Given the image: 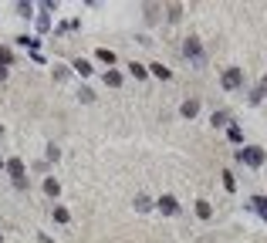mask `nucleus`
I'll return each mask as SVG.
<instances>
[{
    "label": "nucleus",
    "mask_w": 267,
    "mask_h": 243,
    "mask_svg": "<svg viewBox=\"0 0 267 243\" xmlns=\"http://www.w3.org/2000/svg\"><path fill=\"white\" fill-rule=\"evenodd\" d=\"M183 54H186V61H190L193 68H203V64H207V51H203V44L196 38L183 41Z\"/></svg>",
    "instance_id": "f257e3e1"
},
{
    "label": "nucleus",
    "mask_w": 267,
    "mask_h": 243,
    "mask_svg": "<svg viewBox=\"0 0 267 243\" xmlns=\"http://www.w3.org/2000/svg\"><path fill=\"white\" fill-rule=\"evenodd\" d=\"M237 159H240L244 166L257 169V166H264V149H257V146H250V149H240V152H237Z\"/></svg>",
    "instance_id": "f03ea898"
},
{
    "label": "nucleus",
    "mask_w": 267,
    "mask_h": 243,
    "mask_svg": "<svg viewBox=\"0 0 267 243\" xmlns=\"http://www.w3.org/2000/svg\"><path fill=\"white\" fill-rule=\"evenodd\" d=\"M3 169L10 172V179H14V186H17V189H27V179H24V162H20V159H7Z\"/></svg>",
    "instance_id": "7ed1b4c3"
},
{
    "label": "nucleus",
    "mask_w": 267,
    "mask_h": 243,
    "mask_svg": "<svg viewBox=\"0 0 267 243\" xmlns=\"http://www.w3.org/2000/svg\"><path fill=\"white\" fill-rule=\"evenodd\" d=\"M240 85H244V71H240V68H227V71H223V88H227V92H237Z\"/></svg>",
    "instance_id": "20e7f679"
},
{
    "label": "nucleus",
    "mask_w": 267,
    "mask_h": 243,
    "mask_svg": "<svg viewBox=\"0 0 267 243\" xmlns=\"http://www.w3.org/2000/svg\"><path fill=\"white\" fill-rule=\"evenodd\" d=\"M159 209H162V213H166V216H176V213H179V203H176V199H172V196H162V199H159Z\"/></svg>",
    "instance_id": "39448f33"
},
{
    "label": "nucleus",
    "mask_w": 267,
    "mask_h": 243,
    "mask_svg": "<svg viewBox=\"0 0 267 243\" xmlns=\"http://www.w3.org/2000/svg\"><path fill=\"white\" fill-rule=\"evenodd\" d=\"M196 112H200V101H196V98H190V101L179 105V115H183V118H196Z\"/></svg>",
    "instance_id": "423d86ee"
},
{
    "label": "nucleus",
    "mask_w": 267,
    "mask_h": 243,
    "mask_svg": "<svg viewBox=\"0 0 267 243\" xmlns=\"http://www.w3.org/2000/svg\"><path fill=\"white\" fill-rule=\"evenodd\" d=\"M196 216H200V220H210V216H213V206L207 203V199H200V203H196Z\"/></svg>",
    "instance_id": "0eeeda50"
},
{
    "label": "nucleus",
    "mask_w": 267,
    "mask_h": 243,
    "mask_svg": "<svg viewBox=\"0 0 267 243\" xmlns=\"http://www.w3.org/2000/svg\"><path fill=\"white\" fill-rule=\"evenodd\" d=\"M210 122H213V129H220V125H227V122H230V112H223V108H220V112H213Z\"/></svg>",
    "instance_id": "6e6552de"
},
{
    "label": "nucleus",
    "mask_w": 267,
    "mask_h": 243,
    "mask_svg": "<svg viewBox=\"0 0 267 243\" xmlns=\"http://www.w3.org/2000/svg\"><path fill=\"white\" fill-rule=\"evenodd\" d=\"M95 54H98V61H102V64H115V51H108V48H98Z\"/></svg>",
    "instance_id": "1a4fd4ad"
},
{
    "label": "nucleus",
    "mask_w": 267,
    "mask_h": 243,
    "mask_svg": "<svg viewBox=\"0 0 267 243\" xmlns=\"http://www.w3.org/2000/svg\"><path fill=\"white\" fill-rule=\"evenodd\" d=\"M71 68H75V71H78L81 78H88V75H92V64H88V61H81V57H78L75 64H71Z\"/></svg>",
    "instance_id": "9d476101"
},
{
    "label": "nucleus",
    "mask_w": 267,
    "mask_h": 243,
    "mask_svg": "<svg viewBox=\"0 0 267 243\" xmlns=\"http://www.w3.org/2000/svg\"><path fill=\"white\" fill-rule=\"evenodd\" d=\"M135 209H139V213H149V209H153V199H149V196H135Z\"/></svg>",
    "instance_id": "9b49d317"
},
{
    "label": "nucleus",
    "mask_w": 267,
    "mask_h": 243,
    "mask_svg": "<svg viewBox=\"0 0 267 243\" xmlns=\"http://www.w3.org/2000/svg\"><path fill=\"white\" fill-rule=\"evenodd\" d=\"M166 17H169L172 24H176V20L183 17V7H179V3H169V7H166Z\"/></svg>",
    "instance_id": "f8f14e48"
},
{
    "label": "nucleus",
    "mask_w": 267,
    "mask_h": 243,
    "mask_svg": "<svg viewBox=\"0 0 267 243\" xmlns=\"http://www.w3.org/2000/svg\"><path fill=\"white\" fill-rule=\"evenodd\" d=\"M264 95H267V88H261V85H257V88L250 92V105H261V101H264Z\"/></svg>",
    "instance_id": "ddd939ff"
},
{
    "label": "nucleus",
    "mask_w": 267,
    "mask_h": 243,
    "mask_svg": "<svg viewBox=\"0 0 267 243\" xmlns=\"http://www.w3.org/2000/svg\"><path fill=\"white\" fill-rule=\"evenodd\" d=\"M149 71H153L156 78H162V81H166V78H169V68H162V64H159V61H156V64H149Z\"/></svg>",
    "instance_id": "4468645a"
},
{
    "label": "nucleus",
    "mask_w": 267,
    "mask_h": 243,
    "mask_svg": "<svg viewBox=\"0 0 267 243\" xmlns=\"http://www.w3.org/2000/svg\"><path fill=\"white\" fill-rule=\"evenodd\" d=\"M44 193H48V196H51V199H54L57 193H61V186H57L54 179H44Z\"/></svg>",
    "instance_id": "2eb2a0df"
},
{
    "label": "nucleus",
    "mask_w": 267,
    "mask_h": 243,
    "mask_svg": "<svg viewBox=\"0 0 267 243\" xmlns=\"http://www.w3.org/2000/svg\"><path fill=\"white\" fill-rule=\"evenodd\" d=\"M10 61H14V51L10 48H0V68H7Z\"/></svg>",
    "instance_id": "dca6fc26"
},
{
    "label": "nucleus",
    "mask_w": 267,
    "mask_h": 243,
    "mask_svg": "<svg viewBox=\"0 0 267 243\" xmlns=\"http://www.w3.org/2000/svg\"><path fill=\"white\" fill-rule=\"evenodd\" d=\"M146 20H149V24H156V20H159V7H156V3H149V7H146Z\"/></svg>",
    "instance_id": "f3484780"
},
{
    "label": "nucleus",
    "mask_w": 267,
    "mask_h": 243,
    "mask_svg": "<svg viewBox=\"0 0 267 243\" xmlns=\"http://www.w3.org/2000/svg\"><path fill=\"white\" fill-rule=\"evenodd\" d=\"M105 85L118 88V85H122V75H118V71H108V75H105Z\"/></svg>",
    "instance_id": "a211bd4d"
},
{
    "label": "nucleus",
    "mask_w": 267,
    "mask_h": 243,
    "mask_svg": "<svg viewBox=\"0 0 267 243\" xmlns=\"http://www.w3.org/2000/svg\"><path fill=\"white\" fill-rule=\"evenodd\" d=\"M54 220L57 223H68V209L64 206H54Z\"/></svg>",
    "instance_id": "6ab92c4d"
},
{
    "label": "nucleus",
    "mask_w": 267,
    "mask_h": 243,
    "mask_svg": "<svg viewBox=\"0 0 267 243\" xmlns=\"http://www.w3.org/2000/svg\"><path fill=\"white\" fill-rule=\"evenodd\" d=\"M78 98L88 105V101H95V92H92V88H81V92H78Z\"/></svg>",
    "instance_id": "aec40b11"
},
{
    "label": "nucleus",
    "mask_w": 267,
    "mask_h": 243,
    "mask_svg": "<svg viewBox=\"0 0 267 243\" xmlns=\"http://www.w3.org/2000/svg\"><path fill=\"white\" fill-rule=\"evenodd\" d=\"M227 135H230V142H240V139H244V132L237 129V125H230V129H227Z\"/></svg>",
    "instance_id": "412c9836"
},
{
    "label": "nucleus",
    "mask_w": 267,
    "mask_h": 243,
    "mask_svg": "<svg viewBox=\"0 0 267 243\" xmlns=\"http://www.w3.org/2000/svg\"><path fill=\"white\" fill-rule=\"evenodd\" d=\"M129 75H135V78H146V68H142V64H135V61H132V64H129Z\"/></svg>",
    "instance_id": "4be33fe9"
},
{
    "label": "nucleus",
    "mask_w": 267,
    "mask_h": 243,
    "mask_svg": "<svg viewBox=\"0 0 267 243\" xmlns=\"http://www.w3.org/2000/svg\"><path fill=\"white\" fill-rule=\"evenodd\" d=\"M54 81H68V68H61V64H54Z\"/></svg>",
    "instance_id": "5701e85b"
},
{
    "label": "nucleus",
    "mask_w": 267,
    "mask_h": 243,
    "mask_svg": "<svg viewBox=\"0 0 267 243\" xmlns=\"http://www.w3.org/2000/svg\"><path fill=\"white\" fill-rule=\"evenodd\" d=\"M31 10H34V3H17V14H20V17H31Z\"/></svg>",
    "instance_id": "b1692460"
},
{
    "label": "nucleus",
    "mask_w": 267,
    "mask_h": 243,
    "mask_svg": "<svg viewBox=\"0 0 267 243\" xmlns=\"http://www.w3.org/2000/svg\"><path fill=\"white\" fill-rule=\"evenodd\" d=\"M48 27H51V17H38V31H41V34H44Z\"/></svg>",
    "instance_id": "393cba45"
},
{
    "label": "nucleus",
    "mask_w": 267,
    "mask_h": 243,
    "mask_svg": "<svg viewBox=\"0 0 267 243\" xmlns=\"http://www.w3.org/2000/svg\"><path fill=\"white\" fill-rule=\"evenodd\" d=\"M223 186H227L230 193H233V189H237V183H233V176H230V172H223Z\"/></svg>",
    "instance_id": "a878e982"
},
{
    "label": "nucleus",
    "mask_w": 267,
    "mask_h": 243,
    "mask_svg": "<svg viewBox=\"0 0 267 243\" xmlns=\"http://www.w3.org/2000/svg\"><path fill=\"white\" fill-rule=\"evenodd\" d=\"M3 78H7V68H0V81H3Z\"/></svg>",
    "instance_id": "bb28decb"
},
{
    "label": "nucleus",
    "mask_w": 267,
    "mask_h": 243,
    "mask_svg": "<svg viewBox=\"0 0 267 243\" xmlns=\"http://www.w3.org/2000/svg\"><path fill=\"white\" fill-rule=\"evenodd\" d=\"M200 243H216V240H200Z\"/></svg>",
    "instance_id": "cd10ccee"
},
{
    "label": "nucleus",
    "mask_w": 267,
    "mask_h": 243,
    "mask_svg": "<svg viewBox=\"0 0 267 243\" xmlns=\"http://www.w3.org/2000/svg\"><path fill=\"white\" fill-rule=\"evenodd\" d=\"M0 139H3V125H0Z\"/></svg>",
    "instance_id": "c85d7f7f"
},
{
    "label": "nucleus",
    "mask_w": 267,
    "mask_h": 243,
    "mask_svg": "<svg viewBox=\"0 0 267 243\" xmlns=\"http://www.w3.org/2000/svg\"><path fill=\"white\" fill-rule=\"evenodd\" d=\"M0 169H3V159H0Z\"/></svg>",
    "instance_id": "c756f323"
},
{
    "label": "nucleus",
    "mask_w": 267,
    "mask_h": 243,
    "mask_svg": "<svg viewBox=\"0 0 267 243\" xmlns=\"http://www.w3.org/2000/svg\"><path fill=\"white\" fill-rule=\"evenodd\" d=\"M0 243H3V237H0Z\"/></svg>",
    "instance_id": "7c9ffc66"
}]
</instances>
